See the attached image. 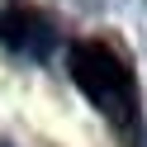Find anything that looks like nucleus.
<instances>
[{"instance_id": "nucleus-2", "label": "nucleus", "mask_w": 147, "mask_h": 147, "mask_svg": "<svg viewBox=\"0 0 147 147\" xmlns=\"http://www.w3.org/2000/svg\"><path fill=\"white\" fill-rule=\"evenodd\" d=\"M0 48L14 52V57H33L43 62L52 48H57V24L43 10H33L29 0H10L0 10Z\"/></svg>"}, {"instance_id": "nucleus-1", "label": "nucleus", "mask_w": 147, "mask_h": 147, "mask_svg": "<svg viewBox=\"0 0 147 147\" xmlns=\"http://www.w3.org/2000/svg\"><path fill=\"white\" fill-rule=\"evenodd\" d=\"M67 76L76 81V90L119 128V133L138 138V128H142L138 76H133V67H128V57L109 38H76L67 48Z\"/></svg>"}]
</instances>
